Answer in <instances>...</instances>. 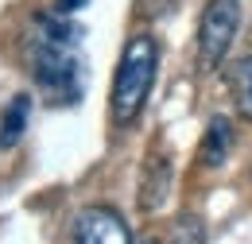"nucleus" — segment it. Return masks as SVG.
Masks as SVG:
<instances>
[{"instance_id": "nucleus-1", "label": "nucleus", "mask_w": 252, "mask_h": 244, "mask_svg": "<svg viewBox=\"0 0 252 244\" xmlns=\"http://www.w3.org/2000/svg\"><path fill=\"white\" fill-rule=\"evenodd\" d=\"M82 35L70 16L39 12L24 35V62L28 74L47 97V105H78L86 90V62H82Z\"/></svg>"}, {"instance_id": "nucleus-2", "label": "nucleus", "mask_w": 252, "mask_h": 244, "mask_svg": "<svg viewBox=\"0 0 252 244\" xmlns=\"http://www.w3.org/2000/svg\"><path fill=\"white\" fill-rule=\"evenodd\" d=\"M156 74H159L156 35L136 31L121 51L117 74H113V93H109V117L117 128H132L140 121V113L152 97V86H156Z\"/></svg>"}, {"instance_id": "nucleus-3", "label": "nucleus", "mask_w": 252, "mask_h": 244, "mask_svg": "<svg viewBox=\"0 0 252 244\" xmlns=\"http://www.w3.org/2000/svg\"><path fill=\"white\" fill-rule=\"evenodd\" d=\"M241 28V0H210L198 20V66L218 70Z\"/></svg>"}, {"instance_id": "nucleus-4", "label": "nucleus", "mask_w": 252, "mask_h": 244, "mask_svg": "<svg viewBox=\"0 0 252 244\" xmlns=\"http://www.w3.org/2000/svg\"><path fill=\"white\" fill-rule=\"evenodd\" d=\"M74 244H132V233L113 206H86L74 217Z\"/></svg>"}, {"instance_id": "nucleus-5", "label": "nucleus", "mask_w": 252, "mask_h": 244, "mask_svg": "<svg viewBox=\"0 0 252 244\" xmlns=\"http://www.w3.org/2000/svg\"><path fill=\"white\" fill-rule=\"evenodd\" d=\"M167 190H171V159L167 155H152L140 171V210H159L167 202Z\"/></svg>"}, {"instance_id": "nucleus-6", "label": "nucleus", "mask_w": 252, "mask_h": 244, "mask_svg": "<svg viewBox=\"0 0 252 244\" xmlns=\"http://www.w3.org/2000/svg\"><path fill=\"white\" fill-rule=\"evenodd\" d=\"M233 144H237L233 121H229V117H210V128H206V136H202L198 155H202L206 167H221V163L229 159V152H233Z\"/></svg>"}, {"instance_id": "nucleus-7", "label": "nucleus", "mask_w": 252, "mask_h": 244, "mask_svg": "<svg viewBox=\"0 0 252 244\" xmlns=\"http://www.w3.org/2000/svg\"><path fill=\"white\" fill-rule=\"evenodd\" d=\"M28 121H32V97H28V93H16V97L4 105V113H0V152H12V148L24 140Z\"/></svg>"}, {"instance_id": "nucleus-8", "label": "nucleus", "mask_w": 252, "mask_h": 244, "mask_svg": "<svg viewBox=\"0 0 252 244\" xmlns=\"http://www.w3.org/2000/svg\"><path fill=\"white\" fill-rule=\"evenodd\" d=\"M229 93H233L237 113L252 121V55L245 62H237V70L229 74Z\"/></svg>"}, {"instance_id": "nucleus-9", "label": "nucleus", "mask_w": 252, "mask_h": 244, "mask_svg": "<svg viewBox=\"0 0 252 244\" xmlns=\"http://www.w3.org/2000/svg\"><path fill=\"white\" fill-rule=\"evenodd\" d=\"M171 244H206V225L194 214H183L171 225Z\"/></svg>"}, {"instance_id": "nucleus-10", "label": "nucleus", "mask_w": 252, "mask_h": 244, "mask_svg": "<svg viewBox=\"0 0 252 244\" xmlns=\"http://www.w3.org/2000/svg\"><path fill=\"white\" fill-rule=\"evenodd\" d=\"M90 0H55V12L59 16H74V12H82Z\"/></svg>"}, {"instance_id": "nucleus-11", "label": "nucleus", "mask_w": 252, "mask_h": 244, "mask_svg": "<svg viewBox=\"0 0 252 244\" xmlns=\"http://www.w3.org/2000/svg\"><path fill=\"white\" fill-rule=\"evenodd\" d=\"M140 244H159V241H156V237H144V241H140Z\"/></svg>"}]
</instances>
